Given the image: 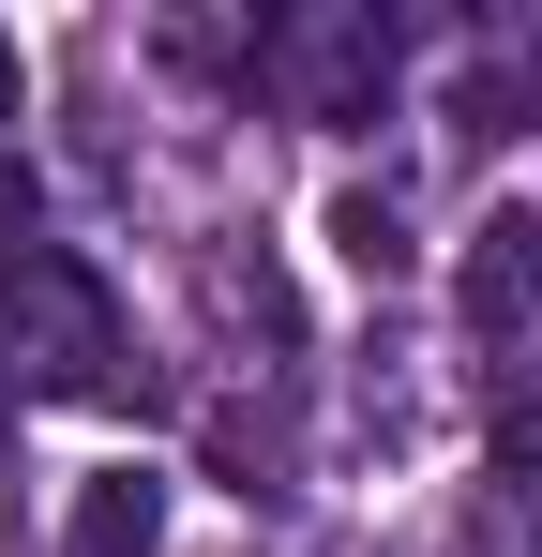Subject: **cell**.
<instances>
[{"instance_id":"277c9868","label":"cell","mask_w":542,"mask_h":557,"mask_svg":"<svg viewBox=\"0 0 542 557\" xmlns=\"http://www.w3.org/2000/svg\"><path fill=\"white\" fill-rule=\"evenodd\" d=\"M151 543H167V467H90L61 512V557H151Z\"/></svg>"},{"instance_id":"7a4b0ae2","label":"cell","mask_w":542,"mask_h":557,"mask_svg":"<svg viewBox=\"0 0 542 557\" xmlns=\"http://www.w3.org/2000/svg\"><path fill=\"white\" fill-rule=\"evenodd\" d=\"M257 61H271L301 106H317V121H361V106L392 91V46H377V15H286Z\"/></svg>"},{"instance_id":"8992f818","label":"cell","mask_w":542,"mask_h":557,"mask_svg":"<svg viewBox=\"0 0 542 557\" xmlns=\"http://www.w3.org/2000/svg\"><path fill=\"white\" fill-rule=\"evenodd\" d=\"M15 106H30V61H15V30H0V136H15Z\"/></svg>"},{"instance_id":"6da1fadb","label":"cell","mask_w":542,"mask_h":557,"mask_svg":"<svg viewBox=\"0 0 542 557\" xmlns=\"http://www.w3.org/2000/svg\"><path fill=\"white\" fill-rule=\"evenodd\" d=\"M0 376L15 392H121V301L46 242H15V272H0Z\"/></svg>"},{"instance_id":"3957f363","label":"cell","mask_w":542,"mask_h":557,"mask_svg":"<svg viewBox=\"0 0 542 557\" xmlns=\"http://www.w3.org/2000/svg\"><path fill=\"white\" fill-rule=\"evenodd\" d=\"M467 332H482V347H528L542 332V211H497V226L467 242Z\"/></svg>"},{"instance_id":"5b68a950","label":"cell","mask_w":542,"mask_h":557,"mask_svg":"<svg viewBox=\"0 0 542 557\" xmlns=\"http://www.w3.org/2000/svg\"><path fill=\"white\" fill-rule=\"evenodd\" d=\"M332 242H347V272H407V196H392V182L332 196Z\"/></svg>"}]
</instances>
